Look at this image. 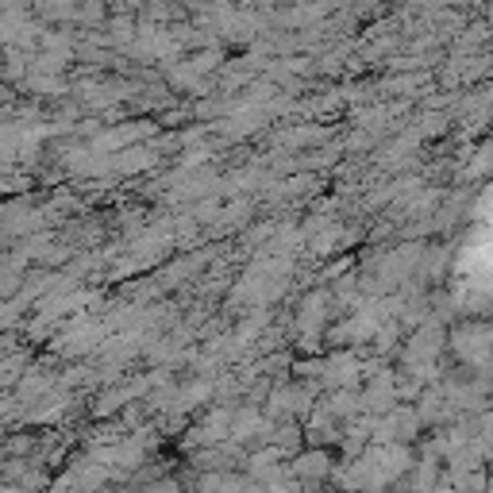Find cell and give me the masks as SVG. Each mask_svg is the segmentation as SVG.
Segmentation results:
<instances>
[{
	"label": "cell",
	"instance_id": "3957f363",
	"mask_svg": "<svg viewBox=\"0 0 493 493\" xmlns=\"http://www.w3.org/2000/svg\"><path fill=\"white\" fill-rule=\"evenodd\" d=\"M474 216L482 220V227H493V185H486V189H482L478 205H474Z\"/></svg>",
	"mask_w": 493,
	"mask_h": 493
},
{
	"label": "cell",
	"instance_id": "7a4b0ae2",
	"mask_svg": "<svg viewBox=\"0 0 493 493\" xmlns=\"http://www.w3.org/2000/svg\"><path fill=\"white\" fill-rule=\"evenodd\" d=\"M293 474H297V478H328V474H331V463H328V455L324 451H309V455H301V459H297L293 463Z\"/></svg>",
	"mask_w": 493,
	"mask_h": 493
},
{
	"label": "cell",
	"instance_id": "6da1fadb",
	"mask_svg": "<svg viewBox=\"0 0 493 493\" xmlns=\"http://www.w3.org/2000/svg\"><path fill=\"white\" fill-rule=\"evenodd\" d=\"M455 274H459V305L478 312L493 301V227H478L467 236Z\"/></svg>",
	"mask_w": 493,
	"mask_h": 493
}]
</instances>
